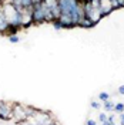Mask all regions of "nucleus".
<instances>
[{
    "label": "nucleus",
    "instance_id": "obj_9",
    "mask_svg": "<svg viewBox=\"0 0 124 125\" xmlns=\"http://www.w3.org/2000/svg\"><path fill=\"white\" fill-rule=\"evenodd\" d=\"M23 108H24V112H26L27 117H33L36 114V111H37V108H34L31 105H23Z\"/></svg>",
    "mask_w": 124,
    "mask_h": 125
},
{
    "label": "nucleus",
    "instance_id": "obj_15",
    "mask_svg": "<svg viewBox=\"0 0 124 125\" xmlns=\"http://www.w3.org/2000/svg\"><path fill=\"white\" fill-rule=\"evenodd\" d=\"M53 26H54V29L56 30H62L63 29V26H62V23H60V21H59V20H54V21H53Z\"/></svg>",
    "mask_w": 124,
    "mask_h": 125
},
{
    "label": "nucleus",
    "instance_id": "obj_13",
    "mask_svg": "<svg viewBox=\"0 0 124 125\" xmlns=\"http://www.w3.org/2000/svg\"><path fill=\"white\" fill-rule=\"evenodd\" d=\"M99 100H100L101 102L109 101V100H110V95L107 93H100V94H99Z\"/></svg>",
    "mask_w": 124,
    "mask_h": 125
},
{
    "label": "nucleus",
    "instance_id": "obj_17",
    "mask_svg": "<svg viewBox=\"0 0 124 125\" xmlns=\"http://www.w3.org/2000/svg\"><path fill=\"white\" fill-rule=\"evenodd\" d=\"M17 125H33V124H31L30 121H29V119L26 118V119H23V121H20V122H19Z\"/></svg>",
    "mask_w": 124,
    "mask_h": 125
},
{
    "label": "nucleus",
    "instance_id": "obj_1",
    "mask_svg": "<svg viewBox=\"0 0 124 125\" xmlns=\"http://www.w3.org/2000/svg\"><path fill=\"white\" fill-rule=\"evenodd\" d=\"M36 125H49L54 121V117L51 115L50 111H44V109H37L36 114L33 115Z\"/></svg>",
    "mask_w": 124,
    "mask_h": 125
},
{
    "label": "nucleus",
    "instance_id": "obj_8",
    "mask_svg": "<svg viewBox=\"0 0 124 125\" xmlns=\"http://www.w3.org/2000/svg\"><path fill=\"white\" fill-rule=\"evenodd\" d=\"M10 4H12V6H13V7L19 11V13H22V11L24 10L23 1H22V0H12V1H10Z\"/></svg>",
    "mask_w": 124,
    "mask_h": 125
},
{
    "label": "nucleus",
    "instance_id": "obj_25",
    "mask_svg": "<svg viewBox=\"0 0 124 125\" xmlns=\"http://www.w3.org/2000/svg\"><path fill=\"white\" fill-rule=\"evenodd\" d=\"M49 125H60V124H59V122H56V121H53L51 124H49Z\"/></svg>",
    "mask_w": 124,
    "mask_h": 125
},
{
    "label": "nucleus",
    "instance_id": "obj_26",
    "mask_svg": "<svg viewBox=\"0 0 124 125\" xmlns=\"http://www.w3.org/2000/svg\"><path fill=\"white\" fill-rule=\"evenodd\" d=\"M113 125H118V124H113Z\"/></svg>",
    "mask_w": 124,
    "mask_h": 125
},
{
    "label": "nucleus",
    "instance_id": "obj_23",
    "mask_svg": "<svg viewBox=\"0 0 124 125\" xmlns=\"http://www.w3.org/2000/svg\"><path fill=\"white\" fill-rule=\"evenodd\" d=\"M117 3H118V6H120V9L124 7V0H117Z\"/></svg>",
    "mask_w": 124,
    "mask_h": 125
},
{
    "label": "nucleus",
    "instance_id": "obj_24",
    "mask_svg": "<svg viewBox=\"0 0 124 125\" xmlns=\"http://www.w3.org/2000/svg\"><path fill=\"white\" fill-rule=\"evenodd\" d=\"M31 1H33V6H34V4H37V3H41L43 0H31Z\"/></svg>",
    "mask_w": 124,
    "mask_h": 125
},
{
    "label": "nucleus",
    "instance_id": "obj_4",
    "mask_svg": "<svg viewBox=\"0 0 124 125\" xmlns=\"http://www.w3.org/2000/svg\"><path fill=\"white\" fill-rule=\"evenodd\" d=\"M27 115L24 112L23 104H19V102H13V112H12V121H14L16 124H19L20 121L26 119Z\"/></svg>",
    "mask_w": 124,
    "mask_h": 125
},
{
    "label": "nucleus",
    "instance_id": "obj_3",
    "mask_svg": "<svg viewBox=\"0 0 124 125\" xmlns=\"http://www.w3.org/2000/svg\"><path fill=\"white\" fill-rule=\"evenodd\" d=\"M13 102L0 101V121H12Z\"/></svg>",
    "mask_w": 124,
    "mask_h": 125
},
{
    "label": "nucleus",
    "instance_id": "obj_20",
    "mask_svg": "<svg viewBox=\"0 0 124 125\" xmlns=\"http://www.w3.org/2000/svg\"><path fill=\"white\" fill-rule=\"evenodd\" d=\"M114 119H116V117H114V115H110V117H107V121H109L110 124H114Z\"/></svg>",
    "mask_w": 124,
    "mask_h": 125
},
{
    "label": "nucleus",
    "instance_id": "obj_2",
    "mask_svg": "<svg viewBox=\"0 0 124 125\" xmlns=\"http://www.w3.org/2000/svg\"><path fill=\"white\" fill-rule=\"evenodd\" d=\"M31 19H33V24L46 23V19H44V3H43V1L33 6V10H31Z\"/></svg>",
    "mask_w": 124,
    "mask_h": 125
},
{
    "label": "nucleus",
    "instance_id": "obj_16",
    "mask_svg": "<svg viewBox=\"0 0 124 125\" xmlns=\"http://www.w3.org/2000/svg\"><path fill=\"white\" fill-rule=\"evenodd\" d=\"M91 108L93 109H99L100 108V102L99 101H91Z\"/></svg>",
    "mask_w": 124,
    "mask_h": 125
},
{
    "label": "nucleus",
    "instance_id": "obj_21",
    "mask_svg": "<svg viewBox=\"0 0 124 125\" xmlns=\"http://www.w3.org/2000/svg\"><path fill=\"white\" fill-rule=\"evenodd\" d=\"M120 125H124V112L120 114Z\"/></svg>",
    "mask_w": 124,
    "mask_h": 125
},
{
    "label": "nucleus",
    "instance_id": "obj_12",
    "mask_svg": "<svg viewBox=\"0 0 124 125\" xmlns=\"http://www.w3.org/2000/svg\"><path fill=\"white\" fill-rule=\"evenodd\" d=\"M9 41H10V43H13V44H17V43L20 41V39H19V36H17V34H10V36H9Z\"/></svg>",
    "mask_w": 124,
    "mask_h": 125
},
{
    "label": "nucleus",
    "instance_id": "obj_18",
    "mask_svg": "<svg viewBox=\"0 0 124 125\" xmlns=\"http://www.w3.org/2000/svg\"><path fill=\"white\" fill-rule=\"evenodd\" d=\"M111 4H113V9H114V10H117V9H120V6H118V3H117V0H111Z\"/></svg>",
    "mask_w": 124,
    "mask_h": 125
},
{
    "label": "nucleus",
    "instance_id": "obj_7",
    "mask_svg": "<svg viewBox=\"0 0 124 125\" xmlns=\"http://www.w3.org/2000/svg\"><path fill=\"white\" fill-rule=\"evenodd\" d=\"M78 27H81V29H91V27H94V24L87 19V17H83L80 21H78Z\"/></svg>",
    "mask_w": 124,
    "mask_h": 125
},
{
    "label": "nucleus",
    "instance_id": "obj_10",
    "mask_svg": "<svg viewBox=\"0 0 124 125\" xmlns=\"http://www.w3.org/2000/svg\"><path fill=\"white\" fill-rule=\"evenodd\" d=\"M103 108L106 109V111H114V104H113V102L110 101H104L103 102Z\"/></svg>",
    "mask_w": 124,
    "mask_h": 125
},
{
    "label": "nucleus",
    "instance_id": "obj_5",
    "mask_svg": "<svg viewBox=\"0 0 124 125\" xmlns=\"http://www.w3.org/2000/svg\"><path fill=\"white\" fill-rule=\"evenodd\" d=\"M100 13L103 17L109 16L114 9H113V4H111V0H100Z\"/></svg>",
    "mask_w": 124,
    "mask_h": 125
},
{
    "label": "nucleus",
    "instance_id": "obj_6",
    "mask_svg": "<svg viewBox=\"0 0 124 125\" xmlns=\"http://www.w3.org/2000/svg\"><path fill=\"white\" fill-rule=\"evenodd\" d=\"M9 21L6 19V16L3 13V10L0 7V34H7L9 33Z\"/></svg>",
    "mask_w": 124,
    "mask_h": 125
},
{
    "label": "nucleus",
    "instance_id": "obj_22",
    "mask_svg": "<svg viewBox=\"0 0 124 125\" xmlns=\"http://www.w3.org/2000/svg\"><path fill=\"white\" fill-rule=\"evenodd\" d=\"M118 94L124 95V85H120V87H118Z\"/></svg>",
    "mask_w": 124,
    "mask_h": 125
},
{
    "label": "nucleus",
    "instance_id": "obj_14",
    "mask_svg": "<svg viewBox=\"0 0 124 125\" xmlns=\"http://www.w3.org/2000/svg\"><path fill=\"white\" fill-rule=\"evenodd\" d=\"M99 121H100V124H104V122L107 121V115H106V112H100V114H99Z\"/></svg>",
    "mask_w": 124,
    "mask_h": 125
},
{
    "label": "nucleus",
    "instance_id": "obj_11",
    "mask_svg": "<svg viewBox=\"0 0 124 125\" xmlns=\"http://www.w3.org/2000/svg\"><path fill=\"white\" fill-rule=\"evenodd\" d=\"M114 112H118V114L124 112V104L123 102H117L116 105H114Z\"/></svg>",
    "mask_w": 124,
    "mask_h": 125
},
{
    "label": "nucleus",
    "instance_id": "obj_19",
    "mask_svg": "<svg viewBox=\"0 0 124 125\" xmlns=\"http://www.w3.org/2000/svg\"><path fill=\"white\" fill-rule=\"evenodd\" d=\"M86 125H99V124H97L94 119H87V121H86Z\"/></svg>",
    "mask_w": 124,
    "mask_h": 125
}]
</instances>
